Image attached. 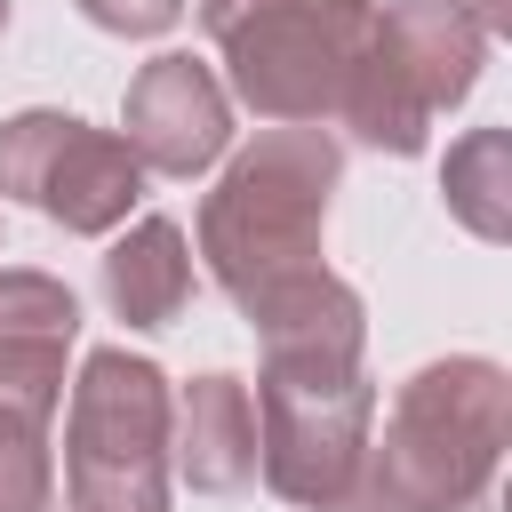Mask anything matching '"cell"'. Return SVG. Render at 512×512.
<instances>
[{
  "label": "cell",
  "instance_id": "7c38bea8",
  "mask_svg": "<svg viewBox=\"0 0 512 512\" xmlns=\"http://www.w3.org/2000/svg\"><path fill=\"white\" fill-rule=\"evenodd\" d=\"M104 304L128 328H168L192 304V248L168 216H136L128 240H112L104 256Z\"/></svg>",
  "mask_w": 512,
  "mask_h": 512
},
{
  "label": "cell",
  "instance_id": "3957f363",
  "mask_svg": "<svg viewBox=\"0 0 512 512\" xmlns=\"http://www.w3.org/2000/svg\"><path fill=\"white\" fill-rule=\"evenodd\" d=\"M208 40L224 48L232 96L264 120H336L344 72L368 48V0H200Z\"/></svg>",
  "mask_w": 512,
  "mask_h": 512
},
{
  "label": "cell",
  "instance_id": "7a4b0ae2",
  "mask_svg": "<svg viewBox=\"0 0 512 512\" xmlns=\"http://www.w3.org/2000/svg\"><path fill=\"white\" fill-rule=\"evenodd\" d=\"M336 176H344V144L304 120L264 128L216 176V192L200 200V256L232 304L296 264H320V224H328Z\"/></svg>",
  "mask_w": 512,
  "mask_h": 512
},
{
  "label": "cell",
  "instance_id": "6da1fadb",
  "mask_svg": "<svg viewBox=\"0 0 512 512\" xmlns=\"http://www.w3.org/2000/svg\"><path fill=\"white\" fill-rule=\"evenodd\" d=\"M504 440H512V376L480 352H448L400 384L384 440L368 432L360 512H472L496 488Z\"/></svg>",
  "mask_w": 512,
  "mask_h": 512
},
{
  "label": "cell",
  "instance_id": "30bf717a",
  "mask_svg": "<svg viewBox=\"0 0 512 512\" xmlns=\"http://www.w3.org/2000/svg\"><path fill=\"white\" fill-rule=\"evenodd\" d=\"M376 48L400 64V80L424 96V112L464 104L488 56V24L464 0H392L376 8Z\"/></svg>",
  "mask_w": 512,
  "mask_h": 512
},
{
  "label": "cell",
  "instance_id": "8992f818",
  "mask_svg": "<svg viewBox=\"0 0 512 512\" xmlns=\"http://www.w3.org/2000/svg\"><path fill=\"white\" fill-rule=\"evenodd\" d=\"M0 192L32 200L64 232H112V224H128V208L144 192V160L120 136L40 104V112L0 120Z\"/></svg>",
  "mask_w": 512,
  "mask_h": 512
},
{
  "label": "cell",
  "instance_id": "5bb4252c",
  "mask_svg": "<svg viewBox=\"0 0 512 512\" xmlns=\"http://www.w3.org/2000/svg\"><path fill=\"white\" fill-rule=\"evenodd\" d=\"M56 488V464H48V416L0 400V512H40Z\"/></svg>",
  "mask_w": 512,
  "mask_h": 512
},
{
  "label": "cell",
  "instance_id": "9a60e30c",
  "mask_svg": "<svg viewBox=\"0 0 512 512\" xmlns=\"http://www.w3.org/2000/svg\"><path fill=\"white\" fill-rule=\"evenodd\" d=\"M80 16H88V24H104V32L152 40V32H168V24L184 16V0H80Z\"/></svg>",
  "mask_w": 512,
  "mask_h": 512
},
{
  "label": "cell",
  "instance_id": "8fae6325",
  "mask_svg": "<svg viewBox=\"0 0 512 512\" xmlns=\"http://www.w3.org/2000/svg\"><path fill=\"white\" fill-rule=\"evenodd\" d=\"M168 472H184L192 488L224 496L256 472V408L240 376H192L168 408Z\"/></svg>",
  "mask_w": 512,
  "mask_h": 512
},
{
  "label": "cell",
  "instance_id": "5b68a950",
  "mask_svg": "<svg viewBox=\"0 0 512 512\" xmlns=\"http://www.w3.org/2000/svg\"><path fill=\"white\" fill-rule=\"evenodd\" d=\"M376 384L360 368H264L256 384V464L296 512H360Z\"/></svg>",
  "mask_w": 512,
  "mask_h": 512
},
{
  "label": "cell",
  "instance_id": "52a82bcc",
  "mask_svg": "<svg viewBox=\"0 0 512 512\" xmlns=\"http://www.w3.org/2000/svg\"><path fill=\"white\" fill-rule=\"evenodd\" d=\"M120 144L152 168V176H200L224 160L232 144V96L216 88L208 64L192 56H152L136 80H128V104H120Z\"/></svg>",
  "mask_w": 512,
  "mask_h": 512
},
{
  "label": "cell",
  "instance_id": "2e32d148",
  "mask_svg": "<svg viewBox=\"0 0 512 512\" xmlns=\"http://www.w3.org/2000/svg\"><path fill=\"white\" fill-rule=\"evenodd\" d=\"M464 8H472L488 32H512V0H464Z\"/></svg>",
  "mask_w": 512,
  "mask_h": 512
},
{
  "label": "cell",
  "instance_id": "4fadbf2b",
  "mask_svg": "<svg viewBox=\"0 0 512 512\" xmlns=\"http://www.w3.org/2000/svg\"><path fill=\"white\" fill-rule=\"evenodd\" d=\"M440 192H448V216L472 240H512V136L504 128H472L464 144H448Z\"/></svg>",
  "mask_w": 512,
  "mask_h": 512
},
{
  "label": "cell",
  "instance_id": "ba28073f",
  "mask_svg": "<svg viewBox=\"0 0 512 512\" xmlns=\"http://www.w3.org/2000/svg\"><path fill=\"white\" fill-rule=\"evenodd\" d=\"M240 312L256 320L264 368H360L368 320H360V296L328 264H296V272L248 288Z\"/></svg>",
  "mask_w": 512,
  "mask_h": 512
},
{
  "label": "cell",
  "instance_id": "277c9868",
  "mask_svg": "<svg viewBox=\"0 0 512 512\" xmlns=\"http://www.w3.org/2000/svg\"><path fill=\"white\" fill-rule=\"evenodd\" d=\"M168 376L136 352H88L64 416L72 512H168Z\"/></svg>",
  "mask_w": 512,
  "mask_h": 512
},
{
  "label": "cell",
  "instance_id": "9c48e42d",
  "mask_svg": "<svg viewBox=\"0 0 512 512\" xmlns=\"http://www.w3.org/2000/svg\"><path fill=\"white\" fill-rule=\"evenodd\" d=\"M80 336V296L32 264L0 272V400L48 416L64 400V352Z\"/></svg>",
  "mask_w": 512,
  "mask_h": 512
},
{
  "label": "cell",
  "instance_id": "e0dca14e",
  "mask_svg": "<svg viewBox=\"0 0 512 512\" xmlns=\"http://www.w3.org/2000/svg\"><path fill=\"white\" fill-rule=\"evenodd\" d=\"M0 24H8V0H0Z\"/></svg>",
  "mask_w": 512,
  "mask_h": 512
}]
</instances>
